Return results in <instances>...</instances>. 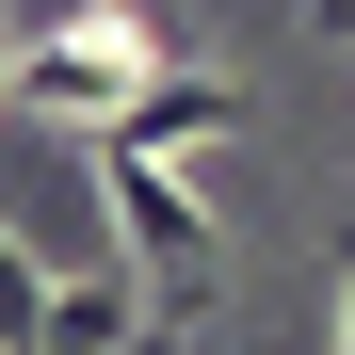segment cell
Returning <instances> with one entry per match:
<instances>
[{
	"mask_svg": "<svg viewBox=\"0 0 355 355\" xmlns=\"http://www.w3.org/2000/svg\"><path fill=\"white\" fill-rule=\"evenodd\" d=\"M323 33H339V49H355V0H323Z\"/></svg>",
	"mask_w": 355,
	"mask_h": 355,
	"instance_id": "5b68a950",
	"label": "cell"
},
{
	"mask_svg": "<svg viewBox=\"0 0 355 355\" xmlns=\"http://www.w3.org/2000/svg\"><path fill=\"white\" fill-rule=\"evenodd\" d=\"M97 210H113V243H130V291L178 323V307H210V275H226V210L194 194L178 162H130V146H97Z\"/></svg>",
	"mask_w": 355,
	"mask_h": 355,
	"instance_id": "6da1fadb",
	"label": "cell"
},
{
	"mask_svg": "<svg viewBox=\"0 0 355 355\" xmlns=\"http://www.w3.org/2000/svg\"><path fill=\"white\" fill-rule=\"evenodd\" d=\"M146 81H162V33L130 17V0H81L49 49H0V97H17V113H49V130H113Z\"/></svg>",
	"mask_w": 355,
	"mask_h": 355,
	"instance_id": "7a4b0ae2",
	"label": "cell"
},
{
	"mask_svg": "<svg viewBox=\"0 0 355 355\" xmlns=\"http://www.w3.org/2000/svg\"><path fill=\"white\" fill-rule=\"evenodd\" d=\"M33 339H49V259L0 226V355H33Z\"/></svg>",
	"mask_w": 355,
	"mask_h": 355,
	"instance_id": "277c9868",
	"label": "cell"
},
{
	"mask_svg": "<svg viewBox=\"0 0 355 355\" xmlns=\"http://www.w3.org/2000/svg\"><path fill=\"white\" fill-rule=\"evenodd\" d=\"M97 146H130V162H178V146H226V81H210V65H162V81H146L130 113H113Z\"/></svg>",
	"mask_w": 355,
	"mask_h": 355,
	"instance_id": "3957f363",
	"label": "cell"
}]
</instances>
